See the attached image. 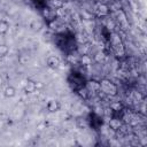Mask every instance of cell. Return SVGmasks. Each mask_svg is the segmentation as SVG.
Masks as SVG:
<instances>
[{"instance_id":"obj_1","label":"cell","mask_w":147,"mask_h":147,"mask_svg":"<svg viewBox=\"0 0 147 147\" xmlns=\"http://www.w3.org/2000/svg\"><path fill=\"white\" fill-rule=\"evenodd\" d=\"M99 83H100V92H102L103 94H106L108 96H116L117 95L118 87L114 82H111L108 78H102Z\"/></svg>"},{"instance_id":"obj_2","label":"cell","mask_w":147,"mask_h":147,"mask_svg":"<svg viewBox=\"0 0 147 147\" xmlns=\"http://www.w3.org/2000/svg\"><path fill=\"white\" fill-rule=\"evenodd\" d=\"M110 44L113 46V49L117 55H123L124 54V47L123 42L121 40V37L117 33H110Z\"/></svg>"},{"instance_id":"obj_3","label":"cell","mask_w":147,"mask_h":147,"mask_svg":"<svg viewBox=\"0 0 147 147\" xmlns=\"http://www.w3.org/2000/svg\"><path fill=\"white\" fill-rule=\"evenodd\" d=\"M108 126L109 129L114 130V131H118L122 129L123 126V122H122V118H117V117H110L109 122H108Z\"/></svg>"},{"instance_id":"obj_4","label":"cell","mask_w":147,"mask_h":147,"mask_svg":"<svg viewBox=\"0 0 147 147\" xmlns=\"http://www.w3.org/2000/svg\"><path fill=\"white\" fill-rule=\"evenodd\" d=\"M46 108H47V110H48L49 113H56V111H59V110L61 109V103H60L59 100L52 99V100H49V101L47 102Z\"/></svg>"},{"instance_id":"obj_5","label":"cell","mask_w":147,"mask_h":147,"mask_svg":"<svg viewBox=\"0 0 147 147\" xmlns=\"http://www.w3.org/2000/svg\"><path fill=\"white\" fill-rule=\"evenodd\" d=\"M46 64L48 68L51 69H55L60 65V59L55 55H49L47 59H46Z\"/></svg>"},{"instance_id":"obj_6","label":"cell","mask_w":147,"mask_h":147,"mask_svg":"<svg viewBox=\"0 0 147 147\" xmlns=\"http://www.w3.org/2000/svg\"><path fill=\"white\" fill-rule=\"evenodd\" d=\"M36 90H37V87H36V82H33V80H31V79L26 80V83H25V85H24V92H25L26 94H30V93L36 92Z\"/></svg>"},{"instance_id":"obj_7","label":"cell","mask_w":147,"mask_h":147,"mask_svg":"<svg viewBox=\"0 0 147 147\" xmlns=\"http://www.w3.org/2000/svg\"><path fill=\"white\" fill-rule=\"evenodd\" d=\"M87 87V90L93 93V92H100V83L99 82H95V80H90L87 82V84L85 85Z\"/></svg>"},{"instance_id":"obj_8","label":"cell","mask_w":147,"mask_h":147,"mask_svg":"<svg viewBox=\"0 0 147 147\" xmlns=\"http://www.w3.org/2000/svg\"><path fill=\"white\" fill-rule=\"evenodd\" d=\"M96 10H98L99 15H101V16H106V15L109 14L110 8H109V6L106 5V3H99L98 7H96Z\"/></svg>"},{"instance_id":"obj_9","label":"cell","mask_w":147,"mask_h":147,"mask_svg":"<svg viewBox=\"0 0 147 147\" xmlns=\"http://www.w3.org/2000/svg\"><path fill=\"white\" fill-rule=\"evenodd\" d=\"M16 95V90L14 86H7L5 90H3V96L7 98V99H10V98H14Z\"/></svg>"},{"instance_id":"obj_10","label":"cell","mask_w":147,"mask_h":147,"mask_svg":"<svg viewBox=\"0 0 147 147\" xmlns=\"http://www.w3.org/2000/svg\"><path fill=\"white\" fill-rule=\"evenodd\" d=\"M9 30V23L6 20H0V34H6Z\"/></svg>"},{"instance_id":"obj_11","label":"cell","mask_w":147,"mask_h":147,"mask_svg":"<svg viewBox=\"0 0 147 147\" xmlns=\"http://www.w3.org/2000/svg\"><path fill=\"white\" fill-rule=\"evenodd\" d=\"M78 94H79L84 100H87V99L90 98V95H91V92L87 90L86 86H83V87H80V88L78 90Z\"/></svg>"},{"instance_id":"obj_12","label":"cell","mask_w":147,"mask_h":147,"mask_svg":"<svg viewBox=\"0 0 147 147\" xmlns=\"http://www.w3.org/2000/svg\"><path fill=\"white\" fill-rule=\"evenodd\" d=\"M110 109L114 111V113H118V111H122L123 110V105L119 102V101H114L110 103Z\"/></svg>"},{"instance_id":"obj_13","label":"cell","mask_w":147,"mask_h":147,"mask_svg":"<svg viewBox=\"0 0 147 147\" xmlns=\"http://www.w3.org/2000/svg\"><path fill=\"white\" fill-rule=\"evenodd\" d=\"M80 63L83 65H90V64H92V57L90 55H87V54H84L80 57Z\"/></svg>"},{"instance_id":"obj_14","label":"cell","mask_w":147,"mask_h":147,"mask_svg":"<svg viewBox=\"0 0 147 147\" xmlns=\"http://www.w3.org/2000/svg\"><path fill=\"white\" fill-rule=\"evenodd\" d=\"M9 53V47L6 44H0V57L6 56Z\"/></svg>"},{"instance_id":"obj_15","label":"cell","mask_w":147,"mask_h":147,"mask_svg":"<svg viewBox=\"0 0 147 147\" xmlns=\"http://www.w3.org/2000/svg\"><path fill=\"white\" fill-rule=\"evenodd\" d=\"M52 5L55 7V10L59 8H63V0H52Z\"/></svg>"},{"instance_id":"obj_16","label":"cell","mask_w":147,"mask_h":147,"mask_svg":"<svg viewBox=\"0 0 147 147\" xmlns=\"http://www.w3.org/2000/svg\"><path fill=\"white\" fill-rule=\"evenodd\" d=\"M41 26H42V24H41L40 22H36V21L31 24V28H32L33 30H37V31H39V30L41 29Z\"/></svg>"},{"instance_id":"obj_17","label":"cell","mask_w":147,"mask_h":147,"mask_svg":"<svg viewBox=\"0 0 147 147\" xmlns=\"http://www.w3.org/2000/svg\"><path fill=\"white\" fill-rule=\"evenodd\" d=\"M41 13H42V16L46 17V18H49L51 17V14H52V11H51L49 8H44Z\"/></svg>"},{"instance_id":"obj_18","label":"cell","mask_w":147,"mask_h":147,"mask_svg":"<svg viewBox=\"0 0 147 147\" xmlns=\"http://www.w3.org/2000/svg\"><path fill=\"white\" fill-rule=\"evenodd\" d=\"M113 113H114V111H113V110L110 109V107H108V108H106V109H105V111H103V114H105L106 116H108V117H111V115H113Z\"/></svg>"},{"instance_id":"obj_19","label":"cell","mask_w":147,"mask_h":147,"mask_svg":"<svg viewBox=\"0 0 147 147\" xmlns=\"http://www.w3.org/2000/svg\"><path fill=\"white\" fill-rule=\"evenodd\" d=\"M2 82H3V80H2V77H1V75H0V85L2 84Z\"/></svg>"}]
</instances>
